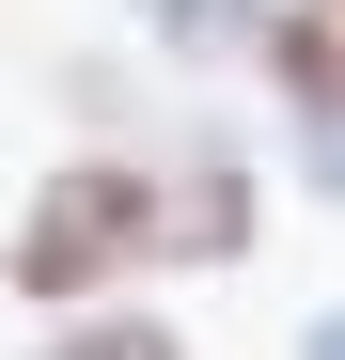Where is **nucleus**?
I'll use <instances>...</instances> for the list:
<instances>
[{
	"instance_id": "f257e3e1",
	"label": "nucleus",
	"mask_w": 345,
	"mask_h": 360,
	"mask_svg": "<svg viewBox=\"0 0 345 360\" xmlns=\"http://www.w3.org/2000/svg\"><path fill=\"white\" fill-rule=\"evenodd\" d=\"M126 266H157V172H126V157L47 172L32 219L0 235V282L47 297V314H79V297H94V282H126Z\"/></svg>"
},
{
	"instance_id": "f03ea898",
	"label": "nucleus",
	"mask_w": 345,
	"mask_h": 360,
	"mask_svg": "<svg viewBox=\"0 0 345 360\" xmlns=\"http://www.w3.org/2000/svg\"><path fill=\"white\" fill-rule=\"evenodd\" d=\"M267 79L299 110H345V0H282L267 16Z\"/></svg>"
},
{
	"instance_id": "7ed1b4c3",
	"label": "nucleus",
	"mask_w": 345,
	"mask_h": 360,
	"mask_svg": "<svg viewBox=\"0 0 345 360\" xmlns=\"http://www.w3.org/2000/svg\"><path fill=\"white\" fill-rule=\"evenodd\" d=\"M47 360H189V345H172L157 314H94V329H63Z\"/></svg>"
},
{
	"instance_id": "20e7f679",
	"label": "nucleus",
	"mask_w": 345,
	"mask_h": 360,
	"mask_svg": "<svg viewBox=\"0 0 345 360\" xmlns=\"http://www.w3.org/2000/svg\"><path fill=\"white\" fill-rule=\"evenodd\" d=\"M314 188L345 204V110H314Z\"/></svg>"
},
{
	"instance_id": "39448f33",
	"label": "nucleus",
	"mask_w": 345,
	"mask_h": 360,
	"mask_svg": "<svg viewBox=\"0 0 345 360\" xmlns=\"http://www.w3.org/2000/svg\"><path fill=\"white\" fill-rule=\"evenodd\" d=\"M299 360H345V314H314V329H299Z\"/></svg>"
}]
</instances>
